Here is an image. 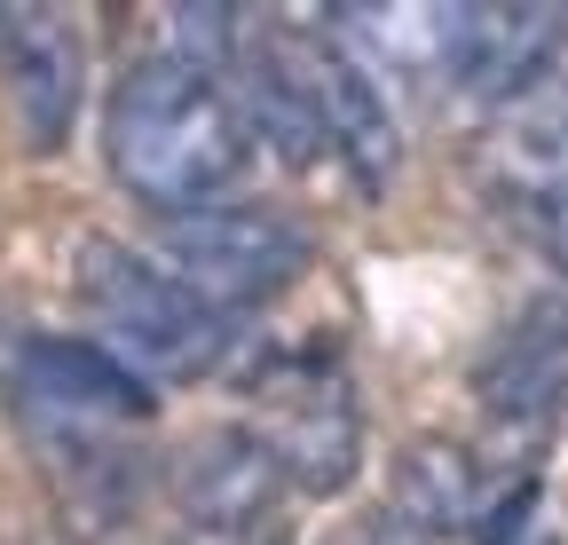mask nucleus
<instances>
[{
	"mask_svg": "<svg viewBox=\"0 0 568 545\" xmlns=\"http://www.w3.org/2000/svg\"><path fill=\"white\" fill-rule=\"evenodd\" d=\"M529 522H537V474H521L506 498L474 506V545H521V537H529Z\"/></svg>",
	"mask_w": 568,
	"mask_h": 545,
	"instance_id": "nucleus-13",
	"label": "nucleus"
},
{
	"mask_svg": "<svg viewBox=\"0 0 568 545\" xmlns=\"http://www.w3.org/2000/svg\"><path fill=\"white\" fill-rule=\"evenodd\" d=\"M301 55V80L316 95V119H324V143L347 159V174L364 190H387L395 166H403V134H395V111L372 80L364 55H347L339 40H293Z\"/></svg>",
	"mask_w": 568,
	"mask_h": 545,
	"instance_id": "nucleus-6",
	"label": "nucleus"
},
{
	"mask_svg": "<svg viewBox=\"0 0 568 545\" xmlns=\"http://www.w3.org/2000/svg\"><path fill=\"white\" fill-rule=\"evenodd\" d=\"M568 40V9H545V0H497V9H443V72L474 95V103H514L529 95L552 55Z\"/></svg>",
	"mask_w": 568,
	"mask_h": 545,
	"instance_id": "nucleus-5",
	"label": "nucleus"
},
{
	"mask_svg": "<svg viewBox=\"0 0 568 545\" xmlns=\"http://www.w3.org/2000/svg\"><path fill=\"white\" fill-rule=\"evenodd\" d=\"M474 395L497 427H552L560 420V403H568V301L560 293L529 301L506 324V340L474 372Z\"/></svg>",
	"mask_w": 568,
	"mask_h": 545,
	"instance_id": "nucleus-7",
	"label": "nucleus"
},
{
	"mask_svg": "<svg viewBox=\"0 0 568 545\" xmlns=\"http://www.w3.org/2000/svg\"><path fill=\"white\" fill-rule=\"evenodd\" d=\"M17 387L32 412L71 420V427H111V420H151V387H142L103 340H32L17 356Z\"/></svg>",
	"mask_w": 568,
	"mask_h": 545,
	"instance_id": "nucleus-9",
	"label": "nucleus"
},
{
	"mask_svg": "<svg viewBox=\"0 0 568 545\" xmlns=\"http://www.w3.org/2000/svg\"><path fill=\"white\" fill-rule=\"evenodd\" d=\"M0 63H9L24 143L63 151L71 119H80V32L55 9H0Z\"/></svg>",
	"mask_w": 568,
	"mask_h": 545,
	"instance_id": "nucleus-8",
	"label": "nucleus"
},
{
	"mask_svg": "<svg viewBox=\"0 0 568 545\" xmlns=\"http://www.w3.org/2000/svg\"><path fill=\"white\" fill-rule=\"evenodd\" d=\"M103 151H111V174L142 206H159L174 222L197 206H222L237 190L253 134L237 119V95L213 72H197L182 55H151L119 80L111 119H103Z\"/></svg>",
	"mask_w": 568,
	"mask_h": 545,
	"instance_id": "nucleus-1",
	"label": "nucleus"
},
{
	"mask_svg": "<svg viewBox=\"0 0 568 545\" xmlns=\"http://www.w3.org/2000/svg\"><path fill=\"white\" fill-rule=\"evenodd\" d=\"M159 269H174V277L222 316L261 309L308 269V230L284 222L276 206H237V198H222V206L174 214L159 230Z\"/></svg>",
	"mask_w": 568,
	"mask_h": 545,
	"instance_id": "nucleus-4",
	"label": "nucleus"
},
{
	"mask_svg": "<svg viewBox=\"0 0 568 545\" xmlns=\"http://www.w3.org/2000/svg\"><path fill=\"white\" fill-rule=\"evenodd\" d=\"M293 491L276 474V458L261 451L253 427H222L205 435L182 466V506L190 522H276V498Z\"/></svg>",
	"mask_w": 568,
	"mask_h": 545,
	"instance_id": "nucleus-11",
	"label": "nucleus"
},
{
	"mask_svg": "<svg viewBox=\"0 0 568 545\" xmlns=\"http://www.w3.org/2000/svg\"><path fill=\"white\" fill-rule=\"evenodd\" d=\"M80 301L103 324V349L151 387V380H205L230 356V316L205 309L174 269L142 261L134 245L88 238L80 245Z\"/></svg>",
	"mask_w": 568,
	"mask_h": 545,
	"instance_id": "nucleus-2",
	"label": "nucleus"
},
{
	"mask_svg": "<svg viewBox=\"0 0 568 545\" xmlns=\"http://www.w3.org/2000/svg\"><path fill=\"white\" fill-rule=\"evenodd\" d=\"M174 545H284V522H190Z\"/></svg>",
	"mask_w": 568,
	"mask_h": 545,
	"instance_id": "nucleus-14",
	"label": "nucleus"
},
{
	"mask_svg": "<svg viewBox=\"0 0 568 545\" xmlns=\"http://www.w3.org/2000/svg\"><path fill=\"white\" fill-rule=\"evenodd\" d=\"M261 403V451L276 458V474L308 498H332L355 483V458H364V403H355V380L332 349H301V356H276L253 380Z\"/></svg>",
	"mask_w": 568,
	"mask_h": 545,
	"instance_id": "nucleus-3",
	"label": "nucleus"
},
{
	"mask_svg": "<svg viewBox=\"0 0 568 545\" xmlns=\"http://www.w3.org/2000/svg\"><path fill=\"white\" fill-rule=\"evenodd\" d=\"M387 522H403V529L426 537V545L474 529V466H466V451H458V443H410L403 466H395Z\"/></svg>",
	"mask_w": 568,
	"mask_h": 545,
	"instance_id": "nucleus-12",
	"label": "nucleus"
},
{
	"mask_svg": "<svg viewBox=\"0 0 568 545\" xmlns=\"http://www.w3.org/2000/svg\"><path fill=\"white\" fill-rule=\"evenodd\" d=\"M230 72H237V119H245V134H261L284 166H316L332 151L324 143V119H316V95L301 80L293 40H245Z\"/></svg>",
	"mask_w": 568,
	"mask_h": 545,
	"instance_id": "nucleus-10",
	"label": "nucleus"
}]
</instances>
